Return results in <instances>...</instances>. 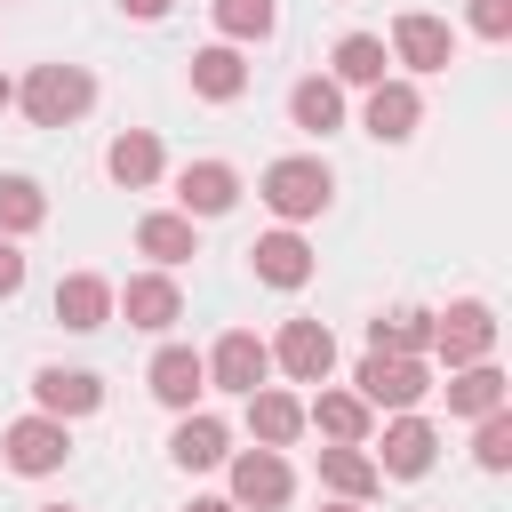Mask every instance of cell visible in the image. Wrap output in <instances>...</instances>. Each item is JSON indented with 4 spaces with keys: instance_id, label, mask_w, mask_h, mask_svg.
I'll return each mask as SVG.
<instances>
[{
    "instance_id": "8992f818",
    "label": "cell",
    "mask_w": 512,
    "mask_h": 512,
    "mask_svg": "<svg viewBox=\"0 0 512 512\" xmlns=\"http://www.w3.org/2000/svg\"><path fill=\"white\" fill-rule=\"evenodd\" d=\"M112 312H120L128 328H144V336H168V328L184 320V288L152 264V272H136V280H120V288H112Z\"/></svg>"
},
{
    "instance_id": "9c48e42d",
    "label": "cell",
    "mask_w": 512,
    "mask_h": 512,
    "mask_svg": "<svg viewBox=\"0 0 512 512\" xmlns=\"http://www.w3.org/2000/svg\"><path fill=\"white\" fill-rule=\"evenodd\" d=\"M368 456H376V472H392V480H424V472H432V456H440V432H432L416 408H400Z\"/></svg>"
},
{
    "instance_id": "cb8c5ba5",
    "label": "cell",
    "mask_w": 512,
    "mask_h": 512,
    "mask_svg": "<svg viewBox=\"0 0 512 512\" xmlns=\"http://www.w3.org/2000/svg\"><path fill=\"white\" fill-rule=\"evenodd\" d=\"M288 128H304V136H336V128H344V88H336L328 72L296 80V88H288Z\"/></svg>"
},
{
    "instance_id": "e0dca14e",
    "label": "cell",
    "mask_w": 512,
    "mask_h": 512,
    "mask_svg": "<svg viewBox=\"0 0 512 512\" xmlns=\"http://www.w3.org/2000/svg\"><path fill=\"white\" fill-rule=\"evenodd\" d=\"M168 456H176L184 472H216V464L232 456V432H224V416H208V408H184V416H176V432H168Z\"/></svg>"
},
{
    "instance_id": "6da1fadb",
    "label": "cell",
    "mask_w": 512,
    "mask_h": 512,
    "mask_svg": "<svg viewBox=\"0 0 512 512\" xmlns=\"http://www.w3.org/2000/svg\"><path fill=\"white\" fill-rule=\"evenodd\" d=\"M256 200H264L280 224H312V216L336 200V176H328L320 152H288V160H272V168L256 176Z\"/></svg>"
},
{
    "instance_id": "484cf974",
    "label": "cell",
    "mask_w": 512,
    "mask_h": 512,
    "mask_svg": "<svg viewBox=\"0 0 512 512\" xmlns=\"http://www.w3.org/2000/svg\"><path fill=\"white\" fill-rule=\"evenodd\" d=\"M328 64H336V72H328V80H336V88H376V80H384V72H392V48H384V40H376V32H344V40H336V56H328Z\"/></svg>"
},
{
    "instance_id": "30bf717a",
    "label": "cell",
    "mask_w": 512,
    "mask_h": 512,
    "mask_svg": "<svg viewBox=\"0 0 512 512\" xmlns=\"http://www.w3.org/2000/svg\"><path fill=\"white\" fill-rule=\"evenodd\" d=\"M392 64H408V72H448L456 64V32L440 24V16H424V8H408V16H392Z\"/></svg>"
},
{
    "instance_id": "ba28073f",
    "label": "cell",
    "mask_w": 512,
    "mask_h": 512,
    "mask_svg": "<svg viewBox=\"0 0 512 512\" xmlns=\"http://www.w3.org/2000/svg\"><path fill=\"white\" fill-rule=\"evenodd\" d=\"M200 360H208V384H216V392H240V400L272 376V344H264L256 328H224L216 352H200Z\"/></svg>"
},
{
    "instance_id": "5bb4252c",
    "label": "cell",
    "mask_w": 512,
    "mask_h": 512,
    "mask_svg": "<svg viewBox=\"0 0 512 512\" xmlns=\"http://www.w3.org/2000/svg\"><path fill=\"white\" fill-rule=\"evenodd\" d=\"M144 384H152V400L160 408H200V392H208V360L192 352V344H160L152 352V368H144Z\"/></svg>"
},
{
    "instance_id": "8d00e7d4",
    "label": "cell",
    "mask_w": 512,
    "mask_h": 512,
    "mask_svg": "<svg viewBox=\"0 0 512 512\" xmlns=\"http://www.w3.org/2000/svg\"><path fill=\"white\" fill-rule=\"evenodd\" d=\"M320 512H368V504H344V496H336V504H320Z\"/></svg>"
},
{
    "instance_id": "52a82bcc",
    "label": "cell",
    "mask_w": 512,
    "mask_h": 512,
    "mask_svg": "<svg viewBox=\"0 0 512 512\" xmlns=\"http://www.w3.org/2000/svg\"><path fill=\"white\" fill-rule=\"evenodd\" d=\"M224 464H232V504H240V512H280V504L296 496V472H288L280 448H240V456H224Z\"/></svg>"
},
{
    "instance_id": "ac0fdd59",
    "label": "cell",
    "mask_w": 512,
    "mask_h": 512,
    "mask_svg": "<svg viewBox=\"0 0 512 512\" xmlns=\"http://www.w3.org/2000/svg\"><path fill=\"white\" fill-rule=\"evenodd\" d=\"M136 256H152L160 272L192 264V256H200V232H192V216H184V208H152V216L136 224Z\"/></svg>"
},
{
    "instance_id": "9a60e30c",
    "label": "cell",
    "mask_w": 512,
    "mask_h": 512,
    "mask_svg": "<svg viewBox=\"0 0 512 512\" xmlns=\"http://www.w3.org/2000/svg\"><path fill=\"white\" fill-rule=\"evenodd\" d=\"M104 176H112L120 192H152V184L168 176V152H160V136H152V128H120V136L104 144Z\"/></svg>"
},
{
    "instance_id": "f1b7e54d",
    "label": "cell",
    "mask_w": 512,
    "mask_h": 512,
    "mask_svg": "<svg viewBox=\"0 0 512 512\" xmlns=\"http://www.w3.org/2000/svg\"><path fill=\"white\" fill-rule=\"evenodd\" d=\"M208 16H216V32H224L232 48H248V40H272L280 0H208Z\"/></svg>"
},
{
    "instance_id": "277c9868",
    "label": "cell",
    "mask_w": 512,
    "mask_h": 512,
    "mask_svg": "<svg viewBox=\"0 0 512 512\" xmlns=\"http://www.w3.org/2000/svg\"><path fill=\"white\" fill-rule=\"evenodd\" d=\"M64 456H72V424L64 416H16L8 432H0V464L8 472H24V480H48V472H64Z\"/></svg>"
},
{
    "instance_id": "83f0119b",
    "label": "cell",
    "mask_w": 512,
    "mask_h": 512,
    "mask_svg": "<svg viewBox=\"0 0 512 512\" xmlns=\"http://www.w3.org/2000/svg\"><path fill=\"white\" fill-rule=\"evenodd\" d=\"M368 352H424V360H432V312H416V304L376 312V320H368Z\"/></svg>"
},
{
    "instance_id": "7a4b0ae2",
    "label": "cell",
    "mask_w": 512,
    "mask_h": 512,
    "mask_svg": "<svg viewBox=\"0 0 512 512\" xmlns=\"http://www.w3.org/2000/svg\"><path fill=\"white\" fill-rule=\"evenodd\" d=\"M16 104H24L32 128H72V120H88L96 80H88L80 64H32V72L16 80Z\"/></svg>"
},
{
    "instance_id": "7c38bea8",
    "label": "cell",
    "mask_w": 512,
    "mask_h": 512,
    "mask_svg": "<svg viewBox=\"0 0 512 512\" xmlns=\"http://www.w3.org/2000/svg\"><path fill=\"white\" fill-rule=\"evenodd\" d=\"M416 120H424V96H416V80H376L368 88V104H360V128L376 136V144H408L416 136Z\"/></svg>"
},
{
    "instance_id": "836d02e7",
    "label": "cell",
    "mask_w": 512,
    "mask_h": 512,
    "mask_svg": "<svg viewBox=\"0 0 512 512\" xmlns=\"http://www.w3.org/2000/svg\"><path fill=\"white\" fill-rule=\"evenodd\" d=\"M176 0H120V16H136V24H160Z\"/></svg>"
},
{
    "instance_id": "d6a6232c",
    "label": "cell",
    "mask_w": 512,
    "mask_h": 512,
    "mask_svg": "<svg viewBox=\"0 0 512 512\" xmlns=\"http://www.w3.org/2000/svg\"><path fill=\"white\" fill-rule=\"evenodd\" d=\"M16 288H24V248H16L8 232H0V304H8Z\"/></svg>"
},
{
    "instance_id": "8fae6325",
    "label": "cell",
    "mask_w": 512,
    "mask_h": 512,
    "mask_svg": "<svg viewBox=\"0 0 512 512\" xmlns=\"http://www.w3.org/2000/svg\"><path fill=\"white\" fill-rule=\"evenodd\" d=\"M176 208L200 224V216H232L240 208V168L232 160H184L176 168Z\"/></svg>"
},
{
    "instance_id": "d6986e66",
    "label": "cell",
    "mask_w": 512,
    "mask_h": 512,
    "mask_svg": "<svg viewBox=\"0 0 512 512\" xmlns=\"http://www.w3.org/2000/svg\"><path fill=\"white\" fill-rule=\"evenodd\" d=\"M248 264H256V280H264V288H304V280H312V248H304V232H296V224L264 232V240L248 248Z\"/></svg>"
},
{
    "instance_id": "2e32d148",
    "label": "cell",
    "mask_w": 512,
    "mask_h": 512,
    "mask_svg": "<svg viewBox=\"0 0 512 512\" xmlns=\"http://www.w3.org/2000/svg\"><path fill=\"white\" fill-rule=\"evenodd\" d=\"M320 488H328V496H344V504H368V496L384 488V472H376L368 440H328V448H320Z\"/></svg>"
},
{
    "instance_id": "4fadbf2b",
    "label": "cell",
    "mask_w": 512,
    "mask_h": 512,
    "mask_svg": "<svg viewBox=\"0 0 512 512\" xmlns=\"http://www.w3.org/2000/svg\"><path fill=\"white\" fill-rule=\"evenodd\" d=\"M272 368L296 376V384H328V368H336V336H328L320 320H288V328L272 336Z\"/></svg>"
},
{
    "instance_id": "1f68e13d",
    "label": "cell",
    "mask_w": 512,
    "mask_h": 512,
    "mask_svg": "<svg viewBox=\"0 0 512 512\" xmlns=\"http://www.w3.org/2000/svg\"><path fill=\"white\" fill-rule=\"evenodd\" d=\"M464 24L480 40H512V0H464Z\"/></svg>"
},
{
    "instance_id": "d4e9b609",
    "label": "cell",
    "mask_w": 512,
    "mask_h": 512,
    "mask_svg": "<svg viewBox=\"0 0 512 512\" xmlns=\"http://www.w3.org/2000/svg\"><path fill=\"white\" fill-rule=\"evenodd\" d=\"M248 432H256V448H288V440L304 432V400L256 384V392H248Z\"/></svg>"
},
{
    "instance_id": "e575fe53",
    "label": "cell",
    "mask_w": 512,
    "mask_h": 512,
    "mask_svg": "<svg viewBox=\"0 0 512 512\" xmlns=\"http://www.w3.org/2000/svg\"><path fill=\"white\" fill-rule=\"evenodd\" d=\"M192 512H240L232 496H192Z\"/></svg>"
},
{
    "instance_id": "ffe728a7",
    "label": "cell",
    "mask_w": 512,
    "mask_h": 512,
    "mask_svg": "<svg viewBox=\"0 0 512 512\" xmlns=\"http://www.w3.org/2000/svg\"><path fill=\"white\" fill-rule=\"evenodd\" d=\"M56 320H64L72 336H96V328L112 320V280H104V272H64V280H56Z\"/></svg>"
},
{
    "instance_id": "4316f807",
    "label": "cell",
    "mask_w": 512,
    "mask_h": 512,
    "mask_svg": "<svg viewBox=\"0 0 512 512\" xmlns=\"http://www.w3.org/2000/svg\"><path fill=\"white\" fill-rule=\"evenodd\" d=\"M488 408H504V368L496 360L448 368V416H488Z\"/></svg>"
},
{
    "instance_id": "603a6c76",
    "label": "cell",
    "mask_w": 512,
    "mask_h": 512,
    "mask_svg": "<svg viewBox=\"0 0 512 512\" xmlns=\"http://www.w3.org/2000/svg\"><path fill=\"white\" fill-rule=\"evenodd\" d=\"M192 96H200V104H240V96H248V64H240L232 40H216V48L192 56Z\"/></svg>"
},
{
    "instance_id": "74e56055",
    "label": "cell",
    "mask_w": 512,
    "mask_h": 512,
    "mask_svg": "<svg viewBox=\"0 0 512 512\" xmlns=\"http://www.w3.org/2000/svg\"><path fill=\"white\" fill-rule=\"evenodd\" d=\"M40 512H72V504H40Z\"/></svg>"
},
{
    "instance_id": "4dcf8cb0",
    "label": "cell",
    "mask_w": 512,
    "mask_h": 512,
    "mask_svg": "<svg viewBox=\"0 0 512 512\" xmlns=\"http://www.w3.org/2000/svg\"><path fill=\"white\" fill-rule=\"evenodd\" d=\"M472 464H480V472H504V464H512V408L472 416Z\"/></svg>"
},
{
    "instance_id": "f546056e",
    "label": "cell",
    "mask_w": 512,
    "mask_h": 512,
    "mask_svg": "<svg viewBox=\"0 0 512 512\" xmlns=\"http://www.w3.org/2000/svg\"><path fill=\"white\" fill-rule=\"evenodd\" d=\"M40 224H48V192H40L32 176H0V232L24 240V232H40Z\"/></svg>"
},
{
    "instance_id": "7402d4cb",
    "label": "cell",
    "mask_w": 512,
    "mask_h": 512,
    "mask_svg": "<svg viewBox=\"0 0 512 512\" xmlns=\"http://www.w3.org/2000/svg\"><path fill=\"white\" fill-rule=\"evenodd\" d=\"M304 432H320V440H368V432H376V408H368L360 392H328V384H320V392L304 400Z\"/></svg>"
},
{
    "instance_id": "d590c367",
    "label": "cell",
    "mask_w": 512,
    "mask_h": 512,
    "mask_svg": "<svg viewBox=\"0 0 512 512\" xmlns=\"http://www.w3.org/2000/svg\"><path fill=\"white\" fill-rule=\"evenodd\" d=\"M8 104H16V80H8V72H0V112H8Z\"/></svg>"
},
{
    "instance_id": "44dd1931",
    "label": "cell",
    "mask_w": 512,
    "mask_h": 512,
    "mask_svg": "<svg viewBox=\"0 0 512 512\" xmlns=\"http://www.w3.org/2000/svg\"><path fill=\"white\" fill-rule=\"evenodd\" d=\"M32 400H40V416H64L72 424V416H96L104 408V384L88 368H40L32 376Z\"/></svg>"
},
{
    "instance_id": "3957f363",
    "label": "cell",
    "mask_w": 512,
    "mask_h": 512,
    "mask_svg": "<svg viewBox=\"0 0 512 512\" xmlns=\"http://www.w3.org/2000/svg\"><path fill=\"white\" fill-rule=\"evenodd\" d=\"M352 392L368 400V408H416L424 392H432V360L424 352H368L360 368H352Z\"/></svg>"
},
{
    "instance_id": "5b68a950",
    "label": "cell",
    "mask_w": 512,
    "mask_h": 512,
    "mask_svg": "<svg viewBox=\"0 0 512 512\" xmlns=\"http://www.w3.org/2000/svg\"><path fill=\"white\" fill-rule=\"evenodd\" d=\"M488 352H496V312H488L480 296H456L448 312H432V360L472 368V360H488Z\"/></svg>"
}]
</instances>
